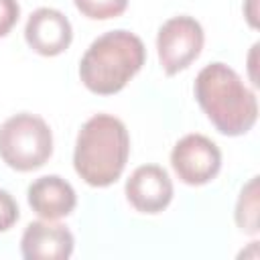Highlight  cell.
I'll list each match as a JSON object with an SVG mask.
<instances>
[{"mask_svg":"<svg viewBox=\"0 0 260 260\" xmlns=\"http://www.w3.org/2000/svg\"><path fill=\"white\" fill-rule=\"evenodd\" d=\"M24 39L35 53L43 57H55L71 45L73 28L69 18L61 10L41 6L28 16Z\"/></svg>","mask_w":260,"mask_h":260,"instance_id":"obj_8","label":"cell"},{"mask_svg":"<svg viewBox=\"0 0 260 260\" xmlns=\"http://www.w3.org/2000/svg\"><path fill=\"white\" fill-rule=\"evenodd\" d=\"M203 41V28L193 16L179 14L165 20L156 35V51L162 71L167 75H177L187 69L201 55Z\"/></svg>","mask_w":260,"mask_h":260,"instance_id":"obj_5","label":"cell"},{"mask_svg":"<svg viewBox=\"0 0 260 260\" xmlns=\"http://www.w3.org/2000/svg\"><path fill=\"white\" fill-rule=\"evenodd\" d=\"M146 49L138 35L118 28L98 37L79 61L83 85L98 95H112L142 69Z\"/></svg>","mask_w":260,"mask_h":260,"instance_id":"obj_3","label":"cell"},{"mask_svg":"<svg viewBox=\"0 0 260 260\" xmlns=\"http://www.w3.org/2000/svg\"><path fill=\"white\" fill-rule=\"evenodd\" d=\"M53 154V132L49 124L28 112L4 120L0 126V158L14 171L41 169Z\"/></svg>","mask_w":260,"mask_h":260,"instance_id":"obj_4","label":"cell"},{"mask_svg":"<svg viewBox=\"0 0 260 260\" xmlns=\"http://www.w3.org/2000/svg\"><path fill=\"white\" fill-rule=\"evenodd\" d=\"M126 199L140 213H160L173 199V181L158 165H142L126 181Z\"/></svg>","mask_w":260,"mask_h":260,"instance_id":"obj_7","label":"cell"},{"mask_svg":"<svg viewBox=\"0 0 260 260\" xmlns=\"http://www.w3.org/2000/svg\"><path fill=\"white\" fill-rule=\"evenodd\" d=\"M193 93L209 122L223 136H242L258 120L254 91L225 63L205 65L195 77Z\"/></svg>","mask_w":260,"mask_h":260,"instance_id":"obj_1","label":"cell"},{"mask_svg":"<svg viewBox=\"0 0 260 260\" xmlns=\"http://www.w3.org/2000/svg\"><path fill=\"white\" fill-rule=\"evenodd\" d=\"M73 234L53 219L30 221L20 238V254L26 260H67L73 254Z\"/></svg>","mask_w":260,"mask_h":260,"instance_id":"obj_9","label":"cell"},{"mask_svg":"<svg viewBox=\"0 0 260 260\" xmlns=\"http://www.w3.org/2000/svg\"><path fill=\"white\" fill-rule=\"evenodd\" d=\"M130 156V136L124 122L112 114L91 116L77 132L73 167L91 187L116 183Z\"/></svg>","mask_w":260,"mask_h":260,"instance_id":"obj_2","label":"cell"},{"mask_svg":"<svg viewBox=\"0 0 260 260\" xmlns=\"http://www.w3.org/2000/svg\"><path fill=\"white\" fill-rule=\"evenodd\" d=\"M236 223L246 234H258V177H252L238 197Z\"/></svg>","mask_w":260,"mask_h":260,"instance_id":"obj_11","label":"cell"},{"mask_svg":"<svg viewBox=\"0 0 260 260\" xmlns=\"http://www.w3.org/2000/svg\"><path fill=\"white\" fill-rule=\"evenodd\" d=\"M20 6L16 0H0V37H6L18 22Z\"/></svg>","mask_w":260,"mask_h":260,"instance_id":"obj_14","label":"cell"},{"mask_svg":"<svg viewBox=\"0 0 260 260\" xmlns=\"http://www.w3.org/2000/svg\"><path fill=\"white\" fill-rule=\"evenodd\" d=\"M77 10L91 20H108L120 16L130 0H73Z\"/></svg>","mask_w":260,"mask_h":260,"instance_id":"obj_12","label":"cell"},{"mask_svg":"<svg viewBox=\"0 0 260 260\" xmlns=\"http://www.w3.org/2000/svg\"><path fill=\"white\" fill-rule=\"evenodd\" d=\"M171 167L185 185L199 187L217 177L221 169V150L203 134H187L173 146Z\"/></svg>","mask_w":260,"mask_h":260,"instance_id":"obj_6","label":"cell"},{"mask_svg":"<svg viewBox=\"0 0 260 260\" xmlns=\"http://www.w3.org/2000/svg\"><path fill=\"white\" fill-rule=\"evenodd\" d=\"M28 205L43 219H61L67 217L75 205L77 195L69 181L59 175H45L35 179L26 189Z\"/></svg>","mask_w":260,"mask_h":260,"instance_id":"obj_10","label":"cell"},{"mask_svg":"<svg viewBox=\"0 0 260 260\" xmlns=\"http://www.w3.org/2000/svg\"><path fill=\"white\" fill-rule=\"evenodd\" d=\"M18 215V203L14 197L6 189H0V232H8L16 223Z\"/></svg>","mask_w":260,"mask_h":260,"instance_id":"obj_13","label":"cell"}]
</instances>
